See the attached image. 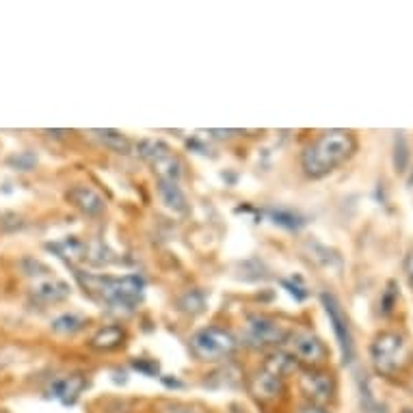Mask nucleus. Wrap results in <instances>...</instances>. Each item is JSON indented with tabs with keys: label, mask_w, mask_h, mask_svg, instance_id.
<instances>
[{
	"label": "nucleus",
	"mask_w": 413,
	"mask_h": 413,
	"mask_svg": "<svg viewBox=\"0 0 413 413\" xmlns=\"http://www.w3.org/2000/svg\"><path fill=\"white\" fill-rule=\"evenodd\" d=\"M411 161V145L405 137V132H396L394 137V167L398 173H405Z\"/></svg>",
	"instance_id": "nucleus-19"
},
{
	"label": "nucleus",
	"mask_w": 413,
	"mask_h": 413,
	"mask_svg": "<svg viewBox=\"0 0 413 413\" xmlns=\"http://www.w3.org/2000/svg\"><path fill=\"white\" fill-rule=\"evenodd\" d=\"M125 338L128 335H125V329L121 325H109L93 333V338L89 340V346L95 348V351H115V348L123 346Z\"/></svg>",
	"instance_id": "nucleus-13"
},
{
	"label": "nucleus",
	"mask_w": 413,
	"mask_h": 413,
	"mask_svg": "<svg viewBox=\"0 0 413 413\" xmlns=\"http://www.w3.org/2000/svg\"><path fill=\"white\" fill-rule=\"evenodd\" d=\"M262 368L269 370L271 374H275V376H279V378L285 381V376L295 374V370L299 368V364H297V359L288 351H275V353H271L264 359V366Z\"/></svg>",
	"instance_id": "nucleus-14"
},
{
	"label": "nucleus",
	"mask_w": 413,
	"mask_h": 413,
	"mask_svg": "<svg viewBox=\"0 0 413 413\" xmlns=\"http://www.w3.org/2000/svg\"><path fill=\"white\" fill-rule=\"evenodd\" d=\"M357 152V137L353 130H325L301 154V169L312 180H323L338 167L348 163Z\"/></svg>",
	"instance_id": "nucleus-1"
},
{
	"label": "nucleus",
	"mask_w": 413,
	"mask_h": 413,
	"mask_svg": "<svg viewBox=\"0 0 413 413\" xmlns=\"http://www.w3.org/2000/svg\"><path fill=\"white\" fill-rule=\"evenodd\" d=\"M30 292H33V297L42 303H58L70 297V285L56 277H44L33 283Z\"/></svg>",
	"instance_id": "nucleus-12"
},
{
	"label": "nucleus",
	"mask_w": 413,
	"mask_h": 413,
	"mask_svg": "<svg viewBox=\"0 0 413 413\" xmlns=\"http://www.w3.org/2000/svg\"><path fill=\"white\" fill-rule=\"evenodd\" d=\"M35 163H37V158H35L33 154H28V152L16 154V156L9 158V165H13V167L20 169V171H30V169L35 167Z\"/></svg>",
	"instance_id": "nucleus-23"
},
{
	"label": "nucleus",
	"mask_w": 413,
	"mask_h": 413,
	"mask_svg": "<svg viewBox=\"0 0 413 413\" xmlns=\"http://www.w3.org/2000/svg\"><path fill=\"white\" fill-rule=\"evenodd\" d=\"M409 359V346L396 331H381L370 342V362L376 374L394 376Z\"/></svg>",
	"instance_id": "nucleus-4"
},
{
	"label": "nucleus",
	"mask_w": 413,
	"mask_h": 413,
	"mask_svg": "<svg viewBox=\"0 0 413 413\" xmlns=\"http://www.w3.org/2000/svg\"><path fill=\"white\" fill-rule=\"evenodd\" d=\"M323 305H325V312L329 316V323L333 327V333L338 338V344H340V351H342V357H344V364H351L353 357H355V342H353V331H351V323H348V316L344 314L340 301L331 295V292H323Z\"/></svg>",
	"instance_id": "nucleus-8"
},
{
	"label": "nucleus",
	"mask_w": 413,
	"mask_h": 413,
	"mask_svg": "<svg viewBox=\"0 0 413 413\" xmlns=\"http://www.w3.org/2000/svg\"><path fill=\"white\" fill-rule=\"evenodd\" d=\"M292 329L283 327L277 319L266 314H251L247 319L245 338L251 346L266 348V346H281L288 340Z\"/></svg>",
	"instance_id": "nucleus-6"
},
{
	"label": "nucleus",
	"mask_w": 413,
	"mask_h": 413,
	"mask_svg": "<svg viewBox=\"0 0 413 413\" xmlns=\"http://www.w3.org/2000/svg\"><path fill=\"white\" fill-rule=\"evenodd\" d=\"M156 413H206L202 407L182 402V400H161L156 405Z\"/></svg>",
	"instance_id": "nucleus-20"
},
{
	"label": "nucleus",
	"mask_w": 413,
	"mask_h": 413,
	"mask_svg": "<svg viewBox=\"0 0 413 413\" xmlns=\"http://www.w3.org/2000/svg\"><path fill=\"white\" fill-rule=\"evenodd\" d=\"M87 381L82 374H68V376H58L48 386V396L56 398L63 405H74L80 392L85 390Z\"/></svg>",
	"instance_id": "nucleus-11"
},
{
	"label": "nucleus",
	"mask_w": 413,
	"mask_h": 413,
	"mask_svg": "<svg viewBox=\"0 0 413 413\" xmlns=\"http://www.w3.org/2000/svg\"><path fill=\"white\" fill-rule=\"evenodd\" d=\"M158 193H161V199L167 204V208H171L175 212H186L188 210L186 195L182 193V188H180L178 182H158Z\"/></svg>",
	"instance_id": "nucleus-16"
},
{
	"label": "nucleus",
	"mask_w": 413,
	"mask_h": 413,
	"mask_svg": "<svg viewBox=\"0 0 413 413\" xmlns=\"http://www.w3.org/2000/svg\"><path fill=\"white\" fill-rule=\"evenodd\" d=\"M180 307L188 314H199L204 309V295L197 290H188L182 299H180Z\"/></svg>",
	"instance_id": "nucleus-21"
},
{
	"label": "nucleus",
	"mask_w": 413,
	"mask_h": 413,
	"mask_svg": "<svg viewBox=\"0 0 413 413\" xmlns=\"http://www.w3.org/2000/svg\"><path fill=\"white\" fill-rule=\"evenodd\" d=\"M188 348L195 359L214 364V362H223V359L232 357L238 348V340L230 329L212 325V327H204L190 335Z\"/></svg>",
	"instance_id": "nucleus-3"
},
{
	"label": "nucleus",
	"mask_w": 413,
	"mask_h": 413,
	"mask_svg": "<svg viewBox=\"0 0 413 413\" xmlns=\"http://www.w3.org/2000/svg\"><path fill=\"white\" fill-rule=\"evenodd\" d=\"M299 413H329L325 407H319V405H312V402H307L305 407H301L299 409Z\"/></svg>",
	"instance_id": "nucleus-26"
},
{
	"label": "nucleus",
	"mask_w": 413,
	"mask_h": 413,
	"mask_svg": "<svg viewBox=\"0 0 413 413\" xmlns=\"http://www.w3.org/2000/svg\"><path fill=\"white\" fill-rule=\"evenodd\" d=\"M402 271H405V277H407V283L411 285L413 290V249L405 256V262H402Z\"/></svg>",
	"instance_id": "nucleus-25"
},
{
	"label": "nucleus",
	"mask_w": 413,
	"mask_h": 413,
	"mask_svg": "<svg viewBox=\"0 0 413 413\" xmlns=\"http://www.w3.org/2000/svg\"><path fill=\"white\" fill-rule=\"evenodd\" d=\"M91 135L98 139L104 147H109V149H113V152H117V154H128L130 149H132V143H130V139L125 137L123 132H119V130H111V128H104V130H91Z\"/></svg>",
	"instance_id": "nucleus-17"
},
{
	"label": "nucleus",
	"mask_w": 413,
	"mask_h": 413,
	"mask_svg": "<svg viewBox=\"0 0 413 413\" xmlns=\"http://www.w3.org/2000/svg\"><path fill=\"white\" fill-rule=\"evenodd\" d=\"M249 390L260 402H273L281 396L283 392V378L271 374L269 370H258L249 381Z\"/></svg>",
	"instance_id": "nucleus-10"
},
{
	"label": "nucleus",
	"mask_w": 413,
	"mask_h": 413,
	"mask_svg": "<svg viewBox=\"0 0 413 413\" xmlns=\"http://www.w3.org/2000/svg\"><path fill=\"white\" fill-rule=\"evenodd\" d=\"M82 288L98 295L102 301L115 307H135L145 292V281L139 275H123V277H102L91 273H76Z\"/></svg>",
	"instance_id": "nucleus-2"
},
{
	"label": "nucleus",
	"mask_w": 413,
	"mask_h": 413,
	"mask_svg": "<svg viewBox=\"0 0 413 413\" xmlns=\"http://www.w3.org/2000/svg\"><path fill=\"white\" fill-rule=\"evenodd\" d=\"M24 216L16 214V212H3L0 214V230L5 232H16V230H22L24 228Z\"/></svg>",
	"instance_id": "nucleus-22"
},
{
	"label": "nucleus",
	"mask_w": 413,
	"mask_h": 413,
	"mask_svg": "<svg viewBox=\"0 0 413 413\" xmlns=\"http://www.w3.org/2000/svg\"><path fill=\"white\" fill-rule=\"evenodd\" d=\"M299 386H301L305 398L312 405H319V407H327L335 398V392H338L333 372L323 370V368H305L301 372Z\"/></svg>",
	"instance_id": "nucleus-7"
},
{
	"label": "nucleus",
	"mask_w": 413,
	"mask_h": 413,
	"mask_svg": "<svg viewBox=\"0 0 413 413\" xmlns=\"http://www.w3.org/2000/svg\"><path fill=\"white\" fill-rule=\"evenodd\" d=\"M283 346L297 364H303L305 368H321L329 359L327 344L312 331H290Z\"/></svg>",
	"instance_id": "nucleus-5"
},
{
	"label": "nucleus",
	"mask_w": 413,
	"mask_h": 413,
	"mask_svg": "<svg viewBox=\"0 0 413 413\" xmlns=\"http://www.w3.org/2000/svg\"><path fill=\"white\" fill-rule=\"evenodd\" d=\"M87 323H89L87 316L76 314V312H66V314L56 316V319L50 323V329L56 335H74V333L82 331Z\"/></svg>",
	"instance_id": "nucleus-15"
},
{
	"label": "nucleus",
	"mask_w": 413,
	"mask_h": 413,
	"mask_svg": "<svg viewBox=\"0 0 413 413\" xmlns=\"http://www.w3.org/2000/svg\"><path fill=\"white\" fill-rule=\"evenodd\" d=\"M396 297H398V292H396V283L390 281L388 290H386V295H383V301H381V307H383L386 314L392 312V307H394V303H396Z\"/></svg>",
	"instance_id": "nucleus-24"
},
{
	"label": "nucleus",
	"mask_w": 413,
	"mask_h": 413,
	"mask_svg": "<svg viewBox=\"0 0 413 413\" xmlns=\"http://www.w3.org/2000/svg\"><path fill=\"white\" fill-rule=\"evenodd\" d=\"M402 413H413V411H411V409H405V411H402Z\"/></svg>",
	"instance_id": "nucleus-27"
},
{
	"label": "nucleus",
	"mask_w": 413,
	"mask_h": 413,
	"mask_svg": "<svg viewBox=\"0 0 413 413\" xmlns=\"http://www.w3.org/2000/svg\"><path fill=\"white\" fill-rule=\"evenodd\" d=\"M66 197H68V202H70L78 212H82L85 216H100V214H104V210H106L104 197H102L95 188L85 186V184L72 186V188L68 190V193H66Z\"/></svg>",
	"instance_id": "nucleus-9"
},
{
	"label": "nucleus",
	"mask_w": 413,
	"mask_h": 413,
	"mask_svg": "<svg viewBox=\"0 0 413 413\" xmlns=\"http://www.w3.org/2000/svg\"><path fill=\"white\" fill-rule=\"evenodd\" d=\"M137 152H139V156L143 158V161L154 165L156 161H161V158L169 156L173 149L165 141H161V139H143V141L137 143Z\"/></svg>",
	"instance_id": "nucleus-18"
}]
</instances>
